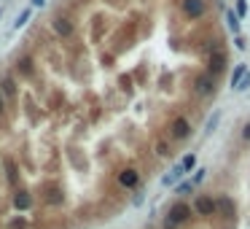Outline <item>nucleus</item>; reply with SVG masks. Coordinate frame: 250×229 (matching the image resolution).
Wrapping results in <instances>:
<instances>
[{
    "mask_svg": "<svg viewBox=\"0 0 250 229\" xmlns=\"http://www.w3.org/2000/svg\"><path fill=\"white\" fill-rule=\"evenodd\" d=\"M188 218H191V208H188L186 202H175V205L169 208V213L164 216V229H178L181 224H186Z\"/></svg>",
    "mask_w": 250,
    "mask_h": 229,
    "instance_id": "1",
    "label": "nucleus"
},
{
    "mask_svg": "<svg viewBox=\"0 0 250 229\" xmlns=\"http://www.w3.org/2000/svg\"><path fill=\"white\" fill-rule=\"evenodd\" d=\"M181 8L188 19H202L207 14V3L204 0H181Z\"/></svg>",
    "mask_w": 250,
    "mask_h": 229,
    "instance_id": "2",
    "label": "nucleus"
},
{
    "mask_svg": "<svg viewBox=\"0 0 250 229\" xmlns=\"http://www.w3.org/2000/svg\"><path fill=\"white\" fill-rule=\"evenodd\" d=\"M223 70H226V52H223V49H216L207 59V73L210 76H218V73H223Z\"/></svg>",
    "mask_w": 250,
    "mask_h": 229,
    "instance_id": "3",
    "label": "nucleus"
},
{
    "mask_svg": "<svg viewBox=\"0 0 250 229\" xmlns=\"http://www.w3.org/2000/svg\"><path fill=\"white\" fill-rule=\"evenodd\" d=\"M169 135L175 138V141H186L188 135H191V124H188V119L178 116L172 124H169Z\"/></svg>",
    "mask_w": 250,
    "mask_h": 229,
    "instance_id": "4",
    "label": "nucleus"
},
{
    "mask_svg": "<svg viewBox=\"0 0 250 229\" xmlns=\"http://www.w3.org/2000/svg\"><path fill=\"white\" fill-rule=\"evenodd\" d=\"M194 89H197V94H213L216 92V76H210V73H202V76H197V81H194Z\"/></svg>",
    "mask_w": 250,
    "mask_h": 229,
    "instance_id": "5",
    "label": "nucleus"
},
{
    "mask_svg": "<svg viewBox=\"0 0 250 229\" xmlns=\"http://www.w3.org/2000/svg\"><path fill=\"white\" fill-rule=\"evenodd\" d=\"M194 211H197L199 216H213L218 208H216V200H213V197H197V200H194Z\"/></svg>",
    "mask_w": 250,
    "mask_h": 229,
    "instance_id": "6",
    "label": "nucleus"
},
{
    "mask_svg": "<svg viewBox=\"0 0 250 229\" xmlns=\"http://www.w3.org/2000/svg\"><path fill=\"white\" fill-rule=\"evenodd\" d=\"M51 27H54V33H57V35H62V38L73 35V22H70V19H65V17H57L51 22Z\"/></svg>",
    "mask_w": 250,
    "mask_h": 229,
    "instance_id": "7",
    "label": "nucleus"
},
{
    "mask_svg": "<svg viewBox=\"0 0 250 229\" xmlns=\"http://www.w3.org/2000/svg\"><path fill=\"white\" fill-rule=\"evenodd\" d=\"M137 181H140V176H137V170H132V167L118 173V183H121L124 189H134V186H137Z\"/></svg>",
    "mask_w": 250,
    "mask_h": 229,
    "instance_id": "8",
    "label": "nucleus"
},
{
    "mask_svg": "<svg viewBox=\"0 0 250 229\" xmlns=\"http://www.w3.org/2000/svg\"><path fill=\"white\" fill-rule=\"evenodd\" d=\"M183 176H186V173H183V167H181V165H175V167H172V170H169V173H167V176H164V178H162V186H175V183L181 181V178H183Z\"/></svg>",
    "mask_w": 250,
    "mask_h": 229,
    "instance_id": "9",
    "label": "nucleus"
},
{
    "mask_svg": "<svg viewBox=\"0 0 250 229\" xmlns=\"http://www.w3.org/2000/svg\"><path fill=\"white\" fill-rule=\"evenodd\" d=\"M30 205H33V197H30L27 192L14 194V208H17V211H30Z\"/></svg>",
    "mask_w": 250,
    "mask_h": 229,
    "instance_id": "10",
    "label": "nucleus"
},
{
    "mask_svg": "<svg viewBox=\"0 0 250 229\" xmlns=\"http://www.w3.org/2000/svg\"><path fill=\"white\" fill-rule=\"evenodd\" d=\"M33 11H35V8H33V6H27V8H22V11H19V17H17V19H14V30H22V27H24V24H27V19H30V17H33Z\"/></svg>",
    "mask_w": 250,
    "mask_h": 229,
    "instance_id": "11",
    "label": "nucleus"
},
{
    "mask_svg": "<svg viewBox=\"0 0 250 229\" xmlns=\"http://www.w3.org/2000/svg\"><path fill=\"white\" fill-rule=\"evenodd\" d=\"M0 94H3V97H14V94H17V84H14L11 78H3V81H0Z\"/></svg>",
    "mask_w": 250,
    "mask_h": 229,
    "instance_id": "12",
    "label": "nucleus"
},
{
    "mask_svg": "<svg viewBox=\"0 0 250 229\" xmlns=\"http://www.w3.org/2000/svg\"><path fill=\"white\" fill-rule=\"evenodd\" d=\"M226 22H229V30H232L234 35H239V17L234 11H226Z\"/></svg>",
    "mask_w": 250,
    "mask_h": 229,
    "instance_id": "13",
    "label": "nucleus"
},
{
    "mask_svg": "<svg viewBox=\"0 0 250 229\" xmlns=\"http://www.w3.org/2000/svg\"><path fill=\"white\" fill-rule=\"evenodd\" d=\"M181 167H183V173H191L194 167H197V157H194V154H186V157L181 159Z\"/></svg>",
    "mask_w": 250,
    "mask_h": 229,
    "instance_id": "14",
    "label": "nucleus"
},
{
    "mask_svg": "<svg viewBox=\"0 0 250 229\" xmlns=\"http://www.w3.org/2000/svg\"><path fill=\"white\" fill-rule=\"evenodd\" d=\"M245 73H248V68H245V65H237V68H234V73H232V87H237L239 78H242Z\"/></svg>",
    "mask_w": 250,
    "mask_h": 229,
    "instance_id": "15",
    "label": "nucleus"
},
{
    "mask_svg": "<svg viewBox=\"0 0 250 229\" xmlns=\"http://www.w3.org/2000/svg\"><path fill=\"white\" fill-rule=\"evenodd\" d=\"M216 208H221L226 216H234V205H232L229 200H218V202H216Z\"/></svg>",
    "mask_w": 250,
    "mask_h": 229,
    "instance_id": "16",
    "label": "nucleus"
},
{
    "mask_svg": "<svg viewBox=\"0 0 250 229\" xmlns=\"http://www.w3.org/2000/svg\"><path fill=\"white\" fill-rule=\"evenodd\" d=\"M234 89H237V92H248V89H250V73H245V76L239 78V84H237Z\"/></svg>",
    "mask_w": 250,
    "mask_h": 229,
    "instance_id": "17",
    "label": "nucleus"
},
{
    "mask_svg": "<svg viewBox=\"0 0 250 229\" xmlns=\"http://www.w3.org/2000/svg\"><path fill=\"white\" fill-rule=\"evenodd\" d=\"M191 189H194L191 181H183V183H178V186H175V192H178V194H188Z\"/></svg>",
    "mask_w": 250,
    "mask_h": 229,
    "instance_id": "18",
    "label": "nucleus"
},
{
    "mask_svg": "<svg viewBox=\"0 0 250 229\" xmlns=\"http://www.w3.org/2000/svg\"><path fill=\"white\" fill-rule=\"evenodd\" d=\"M156 154H159V157H169V146L164 141H159L156 143Z\"/></svg>",
    "mask_w": 250,
    "mask_h": 229,
    "instance_id": "19",
    "label": "nucleus"
},
{
    "mask_svg": "<svg viewBox=\"0 0 250 229\" xmlns=\"http://www.w3.org/2000/svg\"><path fill=\"white\" fill-rule=\"evenodd\" d=\"M248 14V3L245 0H237V17H245Z\"/></svg>",
    "mask_w": 250,
    "mask_h": 229,
    "instance_id": "20",
    "label": "nucleus"
},
{
    "mask_svg": "<svg viewBox=\"0 0 250 229\" xmlns=\"http://www.w3.org/2000/svg\"><path fill=\"white\" fill-rule=\"evenodd\" d=\"M218 119H221V116H218V113H216V116H213V119H210V122H207V132H213V129H216Z\"/></svg>",
    "mask_w": 250,
    "mask_h": 229,
    "instance_id": "21",
    "label": "nucleus"
},
{
    "mask_svg": "<svg viewBox=\"0 0 250 229\" xmlns=\"http://www.w3.org/2000/svg\"><path fill=\"white\" fill-rule=\"evenodd\" d=\"M204 173H207V170H197V176H194V181H191L194 186H197L199 181H204Z\"/></svg>",
    "mask_w": 250,
    "mask_h": 229,
    "instance_id": "22",
    "label": "nucleus"
},
{
    "mask_svg": "<svg viewBox=\"0 0 250 229\" xmlns=\"http://www.w3.org/2000/svg\"><path fill=\"white\" fill-rule=\"evenodd\" d=\"M30 6H33V8H43V6H46V0H30Z\"/></svg>",
    "mask_w": 250,
    "mask_h": 229,
    "instance_id": "23",
    "label": "nucleus"
},
{
    "mask_svg": "<svg viewBox=\"0 0 250 229\" xmlns=\"http://www.w3.org/2000/svg\"><path fill=\"white\" fill-rule=\"evenodd\" d=\"M24 227V218H17V221H11V229H22Z\"/></svg>",
    "mask_w": 250,
    "mask_h": 229,
    "instance_id": "24",
    "label": "nucleus"
},
{
    "mask_svg": "<svg viewBox=\"0 0 250 229\" xmlns=\"http://www.w3.org/2000/svg\"><path fill=\"white\" fill-rule=\"evenodd\" d=\"M242 138H245V141H250V122L245 124V129H242Z\"/></svg>",
    "mask_w": 250,
    "mask_h": 229,
    "instance_id": "25",
    "label": "nucleus"
},
{
    "mask_svg": "<svg viewBox=\"0 0 250 229\" xmlns=\"http://www.w3.org/2000/svg\"><path fill=\"white\" fill-rule=\"evenodd\" d=\"M234 43H237V49H242V52H245V49H248V43H245V41H242V38H239V35H237V41H234Z\"/></svg>",
    "mask_w": 250,
    "mask_h": 229,
    "instance_id": "26",
    "label": "nucleus"
},
{
    "mask_svg": "<svg viewBox=\"0 0 250 229\" xmlns=\"http://www.w3.org/2000/svg\"><path fill=\"white\" fill-rule=\"evenodd\" d=\"M0 113H6V97L0 94Z\"/></svg>",
    "mask_w": 250,
    "mask_h": 229,
    "instance_id": "27",
    "label": "nucleus"
}]
</instances>
